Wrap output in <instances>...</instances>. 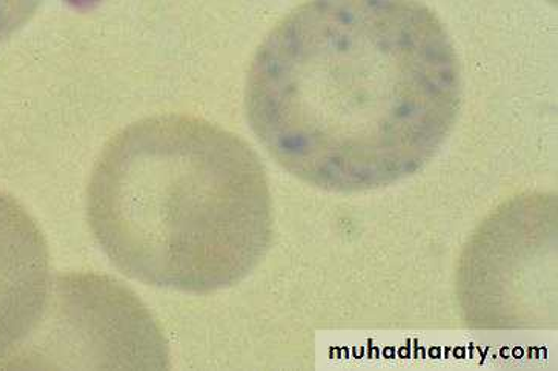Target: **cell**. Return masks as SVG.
Here are the masks:
<instances>
[{
    "label": "cell",
    "mask_w": 558,
    "mask_h": 371,
    "mask_svg": "<svg viewBox=\"0 0 558 371\" xmlns=\"http://www.w3.org/2000/svg\"><path fill=\"white\" fill-rule=\"evenodd\" d=\"M51 280L39 225L16 198L0 190V366L35 332Z\"/></svg>",
    "instance_id": "obj_5"
},
{
    "label": "cell",
    "mask_w": 558,
    "mask_h": 371,
    "mask_svg": "<svg viewBox=\"0 0 558 371\" xmlns=\"http://www.w3.org/2000/svg\"><path fill=\"white\" fill-rule=\"evenodd\" d=\"M462 105L444 22L421 0H310L251 62V130L288 173L316 189L392 185L437 156Z\"/></svg>",
    "instance_id": "obj_1"
},
{
    "label": "cell",
    "mask_w": 558,
    "mask_h": 371,
    "mask_svg": "<svg viewBox=\"0 0 558 371\" xmlns=\"http://www.w3.org/2000/svg\"><path fill=\"white\" fill-rule=\"evenodd\" d=\"M0 367L168 369L167 343L130 288L107 276L70 273L51 280L32 336Z\"/></svg>",
    "instance_id": "obj_4"
},
{
    "label": "cell",
    "mask_w": 558,
    "mask_h": 371,
    "mask_svg": "<svg viewBox=\"0 0 558 371\" xmlns=\"http://www.w3.org/2000/svg\"><path fill=\"white\" fill-rule=\"evenodd\" d=\"M43 0H0V45L35 16Z\"/></svg>",
    "instance_id": "obj_6"
},
{
    "label": "cell",
    "mask_w": 558,
    "mask_h": 371,
    "mask_svg": "<svg viewBox=\"0 0 558 371\" xmlns=\"http://www.w3.org/2000/svg\"><path fill=\"white\" fill-rule=\"evenodd\" d=\"M457 291L475 328L556 324V196L515 198L490 215L463 251Z\"/></svg>",
    "instance_id": "obj_3"
},
{
    "label": "cell",
    "mask_w": 558,
    "mask_h": 371,
    "mask_svg": "<svg viewBox=\"0 0 558 371\" xmlns=\"http://www.w3.org/2000/svg\"><path fill=\"white\" fill-rule=\"evenodd\" d=\"M86 215L123 275L193 295L242 283L275 234L257 153L230 131L182 115L131 123L105 145Z\"/></svg>",
    "instance_id": "obj_2"
}]
</instances>
